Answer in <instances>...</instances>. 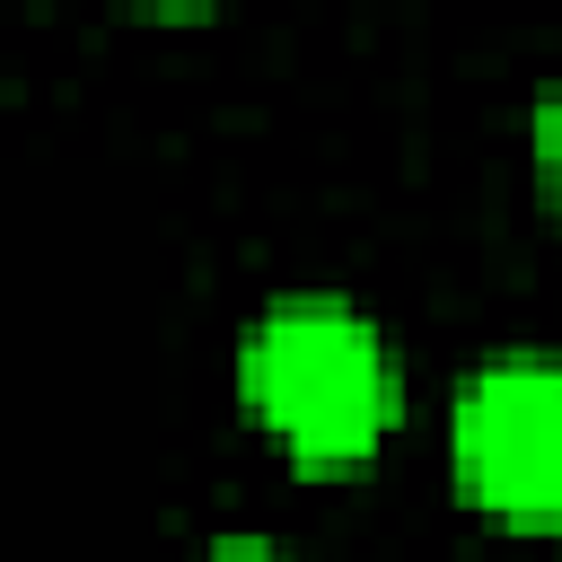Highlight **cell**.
<instances>
[{
    "mask_svg": "<svg viewBox=\"0 0 562 562\" xmlns=\"http://www.w3.org/2000/svg\"><path fill=\"white\" fill-rule=\"evenodd\" d=\"M237 378H246V404L316 465L369 457L395 422V360L378 325L351 316L342 299H281L246 334Z\"/></svg>",
    "mask_w": 562,
    "mask_h": 562,
    "instance_id": "1",
    "label": "cell"
},
{
    "mask_svg": "<svg viewBox=\"0 0 562 562\" xmlns=\"http://www.w3.org/2000/svg\"><path fill=\"white\" fill-rule=\"evenodd\" d=\"M448 448L474 501L509 518H562V369L553 360L474 369L457 395Z\"/></svg>",
    "mask_w": 562,
    "mask_h": 562,
    "instance_id": "2",
    "label": "cell"
},
{
    "mask_svg": "<svg viewBox=\"0 0 562 562\" xmlns=\"http://www.w3.org/2000/svg\"><path fill=\"white\" fill-rule=\"evenodd\" d=\"M536 167H544V193L562 211V97H544V114H536Z\"/></svg>",
    "mask_w": 562,
    "mask_h": 562,
    "instance_id": "3",
    "label": "cell"
},
{
    "mask_svg": "<svg viewBox=\"0 0 562 562\" xmlns=\"http://www.w3.org/2000/svg\"><path fill=\"white\" fill-rule=\"evenodd\" d=\"M202 562H290L281 544H255V536H237V544H211Z\"/></svg>",
    "mask_w": 562,
    "mask_h": 562,
    "instance_id": "4",
    "label": "cell"
}]
</instances>
